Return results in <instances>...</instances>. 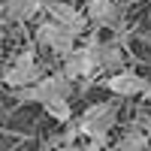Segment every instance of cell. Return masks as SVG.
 <instances>
[{"instance_id":"obj_11","label":"cell","mask_w":151,"mask_h":151,"mask_svg":"<svg viewBox=\"0 0 151 151\" xmlns=\"http://www.w3.org/2000/svg\"><path fill=\"white\" fill-rule=\"evenodd\" d=\"M121 67V48L115 42H109L100 48V70H118Z\"/></svg>"},{"instance_id":"obj_2","label":"cell","mask_w":151,"mask_h":151,"mask_svg":"<svg viewBox=\"0 0 151 151\" xmlns=\"http://www.w3.org/2000/svg\"><path fill=\"white\" fill-rule=\"evenodd\" d=\"M70 91H73V82L64 73H52V76H42L36 85L18 88L15 100L18 103H48V100H55V97H70Z\"/></svg>"},{"instance_id":"obj_14","label":"cell","mask_w":151,"mask_h":151,"mask_svg":"<svg viewBox=\"0 0 151 151\" xmlns=\"http://www.w3.org/2000/svg\"><path fill=\"white\" fill-rule=\"evenodd\" d=\"M148 133H151V124H148Z\"/></svg>"},{"instance_id":"obj_1","label":"cell","mask_w":151,"mask_h":151,"mask_svg":"<svg viewBox=\"0 0 151 151\" xmlns=\"http://www.w3.org/2000/svg\"><path fill=\"white\" fill-rule=\"evenodd\" d=\"M115 121H118V106L115 103H94L79 118V133H85L91 142H106V136L115 127Z\"/></svg>"},{"instance_id":"obj_4","label":"cell","mask_w":151,"mask_h":151,"mask_svg":"<svg viewBox=\"0 0 151 151\" xmlns=\"http://www.w3.org/2000/svg\"><path fill=\"white\" fill-rule=\"evenodd\" d=\"M42 79V73H40V64H36V52L33 48H24V52L9 64V70L3 73V82L9 88H27V85H36Z\"/></svg>"},{"instance_id":"obj_13","label":"cell","mask_w":151,"mask_h":151,"mask_svg":"<svg viewBox=\"0 0 151 151\" xmlns=\"http://www.w3.org/2000/svg\"><path fill=\"white\" fill-rule=\"evenodd\" d=\"M85 151H103V142H88Z\"/></svg>"},{"instance_id":"obj_10","label":"cell","mask_w":151,"mask_h":151,"mask_svg":"<svg viewBox=\"0 0 151 151\" xmlns=\"http://www.w3.org/2000/svg\"><path fill=\"white\" fill-rule=\"evenodd\" d=\"M42 109H45L55 121H60V124H67V121L73 118V109H70V100H67V97H55V100H48V103H42Z\"/></svg>"},{"instance_id":"obj_7","label":"cell","mask_w":151,"mask_h":151,"mask_svg":"<svg viewBox=\"0 0 151 151\" xmlns=\"http://www.w3.org/2000/svg\"><path fill=\"white\" fill-rule=\"evenodd\" d=\"M48 12H52V21L58 24H64L67 30H73L76 36H79L85 30V24H88V15H82L79 9H76L73 3H60V0H48Z\"/></svg>"},{"instance_id":"obj_8","label":"cell","mask_w":151,"mask_h":151,"mask_svg":"<svg viewBox=\"0 0 151 151\" xmlns=\"http://www.w3.org/2000/svg\"><path fill=\"white\" fill-rule=\"evenodd\" d=\"M88 21H94L97 27H115L118 6L112 0H88Z\"/></svg>"},{"instance_id":"obj_12","label":"cell","mask_w":151,"mask_h":151,"mask_svg":"<svg viewBox=\"0 0 151 151\" xmlns=\"http://www.w3.org/2000/svg\"><path fill=\"white\" fill-rule=\"evenodd\" d=\"M145 133H139V130H130L127 136L121 139V145H118V151H142L145 148Z\"/></svg>"},{"instance_id":"obj_9","label":"cell","mask_w":151,"mask_h":151,"mask_svg":"<svg viewBox=\"0 0 151 151\" xmlns=\"http://www.w3.org/2000/svg\"><path fill=\"white\" fill-rule=\"evenodd\" d=\"M42 6H48V0H6V15L12 21H30Z\"/></svg>"},{"instance_id":"obj_5","label":"cell","mask_w":151,"mask_h":151,"mask_svg":"<svg viewBox=\"0 0 151 151\" xmlns=\"http://www.w3.org/2000/svg\"><path fill=\"white\" fill-rule=\"evenodd\" d=\"M36 42L52 48L58 58H67V55L76 52V33L67 30L64 24H58V21H42L40 27H36Z\"/></svg>"},{"instance_id":"obj_3","label":"cell","mask_w":151,"mask_h":151,"mask_svg":"<svg viewBox=\"0 0 151 151\" xmlns=\"http://www.w3.org/2000/svg\"><path fill=\"white\" fill-rule=\"evenodd\" d=\"M100 45L97 40H91L88 45H79L73 55H67L64 58V73L70 82H79V79H91V76L100 70Z\"/></svg>"},{"instance_id":"obj_6","label":"cell","mask_w":151,"mask_h":151,"mask_svg":"<svg viewBox=\"0 0 151 151\" xmlns=\"http://www.w3.org/2000/svg\"><path fill=\"white\" fill-rule=\"evenodd\" d=\"M106 88H109L115 97H139V94H151V85L142 79V76L127 73V70L109 76V79H106Z\"/></svg>"}]
</instances>
